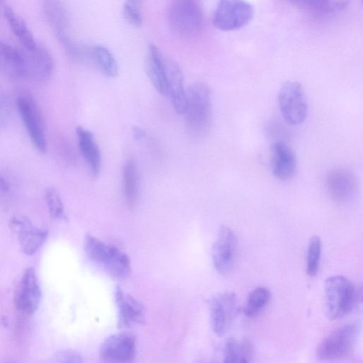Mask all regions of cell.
I'll use <instances>...</instances> for the list:
<instances>
[{"label": "cell", "instance_id": "cell-14", "mask_svg": "<svg viewBox=\"0 0 363 363\" xmlns=\"http://www.w3.org/2000/svg\"><path fill=\"white\" fill-rule=\"evenodd\" d=\"M23 50L24 80L41 82L48 79L54 67V62L50 52L38 44L33 50Z\"/></svg>", "mask_w": 363, "mask_h": 363}, {"label": "cell", "instance_id": "cell-29", "mask_svg": "<svg viewBox=\"0 0 363 363\" xmlns=\"http://www.w3.org/2000/svg\"><path fill=\"white\" fill-rule=\"evenodd\" d=\"M321 248L320 238L318 235L311 237L308 242L306 258V273L310 277H315L318 272Z\"/></svg>", "mask_w": 363, "mask_h": 363}, {"label": "cell", "instance_id": "cell-31", "mask_svg": "<svg viewBox=\"0 0 363 363\" xmlns=\"http://www.w3.org/2000/svg\"><path fill=\"white\" fill-rule=\"evenodd\" d=\"M45 201L50 216L57 220H65V208L57 191L53 188H48L45 191Z\"/></svg>", "mask_w": 363, "mask_h": 363}, {"label": "cell", "instance_id": "cell-9", "mask_svg": "<svg viewBox=\"0 0 363 363\" xmlns=\"http://www.w3.org/2000/svg\"><path fill=\"white\" fill-rule=\"evenodd\" d=\"M238 313V299L233 291L216 295L210 303V318L214 333L221 337L231 328Z\"/></svg>", "mask_w": 363, "mask_h": 363}, {"label": "cell", "instance_id": "cell-13", "mask_svg": "<svg viewBox=\"0 0 363 363\" xmlns=\"http://www.w3.org/2000/svg\"><path fill=\"white\" fill-rule=\"evenodd\" d=\"M42 293L33 268L24 272L16 296L15 304L18 310L26 315H32L39 307Z\"/></svg>", "mask_w": 363, "mask_h": 363}, {"label": "cell", "instance_id": "cell-11", "mask_svg": "<svg viewBox=\"0 0 363 363\" xmlns=\"http://www.w3.org/2000/svg\"><path fill=\"white\" fill-rule=\"evenodd\" d=\"M9 227L16 235L21 249L27 255H34L43 245L48 235L46 229L35 226L23 216L12 217Z\"/></svg>", "mask_w": 363, "mask_h": 363}, {"label": "cell", "instance_id": "cell-33", "mask_svg": "<svg viewBox=\"0 0 363 363\" xmlns=\"http://www.w3.org/2000/svg\"><path fill=\"white\" fill-rule=\"evenodd\" d=\"M123 16L125 20L135 27L141 26L143 18L138 4L125 1L123 7Z\"/></svg>", "mask_w": 363, "mask_h": 363}, {"label": "cell", "instance_id": "cell-28", "mask_svg": "<svg viewBox=\"0 0 363 363\" xmlns=\"http://www.w3.org/2000/svg\"><path fill=\"white\" fill-rule=\"evenodd\" d=\"M67 56L76 62H84L91 60L90 48H86L69 38L67 33L56 34Z\"/></svg>", "mask_w": 363, "mask_h": 363}, {"label": "cell", "instance_id": "cell-4", "mask_svg": "<svg viewBox=\"0 0 363 363\" xmlns=\"http://www.w3.org/2000/svg\"><path fill=\"white\" fill-rule=\"evenodd\" d=\"M203 16L194 0H174L167 12V24L171 33L182 39L197 35L201 29Z\"/></svg>", "mask_w": 363, "mask_h": 363}, {"label": "cell", "instance_id": "cell-15", "mask_svg": "<svg viewBox=\"0 0 363 363\" xmlns=\"http://www.w3.org/2000/svg\"><path fill=\"white\" fill-rule=\"evenodd\" d=\"M114 297L118 311L119 328H130L144 323L145 308L138 300L119 286L116 288Z\"/></svg>", "mask_w": 363, "mask_h": 363}, {"label": "cell", "instance_id": "cell-6", "mask_svg": "<svg viewBox=\"0 0 363 363\" xmlns=\"http://www.w3.org/2000/svg\"><path fill=\"white\" fill-rule=\"evenodd\" d=\"M253 16V6L245 0H219L212 23L220 30L233 31L245 27Z\"/></svg>", "mask_w": 363, "mask_h": 363}, {"label": "cell", "instance_id": "cell-2", "mask_svg": "<svg viewBox=\"0 0 363 363\" xmlns=\"http://www.w3.org/2000/svg\"><path fill=\"white\" fill-rule=\"evenodd\" d=\"M84 248L87 257L101 265L112 278L124 280L130 275V258L118 247L89 234L85 237Z\"/></svg>", "mask_w": 363, "mask_h": 363}, {"label": "cell", "instance_id": "cell-10", "mask_svg": "<svg viewBox=\"0 0 363 363\" xmlns=\"http://www.w3.org/2000/svg\"><path fill=\"white\" fill-rule=\"evenodd\" d=\"M137 354L136 338L128 333L108 336L101 345L100 359L106 362H130Z\"/></svg>", "mask_w": 363, "mask_h": 363}, {"label": "cell", "instance_id": "cell-30", "mask_svg": "<svg viewBox=\"0 0 363 363\" xmlns=\"http://www.w3.org/2000/svg\"><path fill=\"white\" fill-rule=\"evenodd\" d=\"M16 182L11 172L0 170V205L9 204L16 196Z\"/></svg>", "mask_w": 363, "mask_h": 363}, {"label": "cell", "instance_id": "cell-8", "mask_svg": "<svg viewBox=\"0 0 363 363\" xmlns=\"http://www.w3.org/2000/svg\"><path fill=\"white\" fill-rule=\"evenodd\" d=\"M16 106L33 145L38 151L45 153L47 150L45 123L36 101L30 94H21L17 99Z\"/></svg>", "mask_w": 363, "mask_h": 363}, {"label": "cell", "instance_id": "cell-7", "mask_svg": "<svg viewBox=\"0 0 363 363\" xmlns=\"http://www.w3.org/2000/svg\"><path fill=\"white\" fill-rule=\"evenodd\" d=\"M279 108L284 120L291 125L302 123L307 115V102L302 85L296 81L284 83L279 92Z\"/></svg>", "mask_w": 363, "mask_h": 363}, {"label": "cell", "instance_id": "cell-20", "mask_svg": "<svg viewBox=\"0 0 363 363\" xmlns=\"http://www.w3.org/2000/svg\"><path fill=\"white\" fill-rule=\"evenodd\" d=\"M164 58L155 45H149L146 57V72L152 85L162 95L167 94Z\"/></svg>", "mask_w": 363, "mask_h": 363}, {"label": "cell", "instance_id": "cell-22", "mask_svg": "<svg viewBox=\"0 0 363 363\" xmlns=\"http://www.w3.org/2000/svg\"><path fill=\"white\" fill-rule=\"evenodd\" d=\"M255 356L254 345L247 339L230 337L223 348L224 362H249Z\"/></svg>", "mask_w": 363, "mask_h": 363}, {"label": "cell", "instance_id": "cell-26", "mask_svg": "<svg viewBox=\"0 0 363 363\" xmlns=\"http://www.w3.org/2000/svg\"><path fill=\"white\" fill-rule=\"evenodd\" d=\"M91 59L108 77H115L118 74V66L112 52L105 46L97 45L90 48Z\"/></svg>", "mask_w": 363, "mask_h": 363}, {"label": "cell", "instance_id": "cell-23", "mask_svg": "<svg viewBox=\"0 0 363 363\" xmlns=\"http://www.w3.org/2000/svg\"><path fill=\"white\" fill-rule=\"evenodd\" d=\"M3 14L11 30L18 38L23 48L26 50L35 48L38 43L23 19L16 14L12 8L7 6L4 7Z\"/></svg>", "mask_w": 363, "mask_h": 363}, {"label": "cell", "instance_id": "cell-19", "mask_svg": "<svg viewBox=\"0 0 363 363\" xmlns=\"http://www.w3.org/2000/svg\"><path fill=\"white\" fill-rule=\"evenodd\" d=\"M0 76L13 79H23L24 55L23 49L0 40Z\"/></svg>", "mask_w": 363, "mask_h": 363}, {"label": "cell", "instance_id": "cell-3", "mask_svg": "<svg viewBox=\"0 0 363 363\" xmlns=\"http://www.w3.org/2000/svg\"><path fill=\"white\" fill-rule=\"evenodd\" d=\"M361 288L343 276H332L325 281L326 317L336 320L348 314L361 300Z\"/></svg>", "mask_w": 363, "mask_h": 363}, {"label": "cell", "instance_id": "cell-21", "mask_svg": "<svg viewBox=\"0 0 363 363\" xmlns=\"http://www.w3.org/2000/svg\"><path fill=\"white\" fill-rule=\"evenodd\" d=\"M79 150L89 165L91 174L96 177L101 170V157L91 132L82 127L76 129Z\"/></svg>", "mask_w": 363, "mask_h": 363}, {"label": "cell", "instance_id": "cell-34", "mask_svg": "<svg viewBox=\"0 0 363 363\" xmlns=\"http://www.w3.org/2000/svg\"><path fill=\"white\" fill-rule=\"evenodd\" d=\"M299 7L313 11H322L326 9L330 0H289Z\"/></svg>", "mask_w": 363, "mask_h": 363}, {"label": "cell", "instance_id": "cell-5", "mask_svg": "<svg viewBox=\"0 0 363 363\" xmlns=\"http://www.w3.org/2000/svg\"><path fill=\"white\" fill-rule=\"evenodd\" d=\"M359 334V329L356 324L350 323L336 328L317 346V359L333 361L349 357L355 348Z\"/></svg>", "mask_w": 363, "mask_h": 363}, {"label": "cell", "instance_id": "cell-35", "mask_svg": "<svg viewBox=\"0 0 363 363\" xmlns=\"http://www.w3.org/2000/svg\"><path fill=\"white\" fill-rule=\"evenodd\" d=\"M55 362H82V356L77 352L73 350H63L59 351L53 356Z\"/></svg>", "mask_w": 363, "mask_h": 363}, {"label": "cell", "instance_id": "cell-17", "mask_svg": "<svg viewBox=\"0 0 363 363\" xmlns=\"http://www.w3.org/2000/svg\"><path fill=\"white\" fill-rule=\"evenodd\" d=\"M270 167L274 176L283 182L294 175L296 160L292 149L284 141L274 142L270 150Z\"/></svg>", "mask_w": 363, "mask_h": 363}, {"label": "cell", "instance_id": "cell-1", "mask_svg": "<svg viewBox=\"0 0 363 363\" xmlns=\"http://www.w3.org/2000/svg\"><path fill=\"white\" fill-rule=\"evenodd\" d=\"M186 92V106L184 115L189 133L202 137L208 133L212 125L213 111L211 91L207 84L195 82Z\"/></svg>", "mask_w": 363, "mask_h": 363}, {"label": "cell", "instance_id": "cell-27", "mask_svg": "<svg viewBox=\"0 0 363 363\" xmlns=\"http://www.w3.org/2000/svg\"><path fill=\"white\" fill-rule=\"evenodd\" d=\"M271 298L269 290L263 286L253 289L247 296L243 313L247 318L259 315L267 307Z\"/></svg>", "mask_w": 363, "mask_h": 363}, {"label": "cell", "instance_id": "cell-25", "mask_svg": "<svg viewBox=\"0 0 363 363\" xmlns=\"http://www.w3.org/2000/svg\"><path fill=\"white\" fill-rule=\"evenodd\" d=\"M45 16L55 34L67 33L69 20L65 8L60 0H42Z\"/></svg>", "mask_w": 363, "mask_h": 363}, {"label": "cell", "instance_id": "cell-18", "mask_svg": "<svg viewBox=\"0 0 363 363\" xmlns=\"http://www.w3.org/2000/svg\"><path fill=\"white\" fill-rule=\"evenodd\" d=\"M167 94L177 114L184 113L186 106V92L184 86V78L179 65L171 59L164 58Z\"/></svg>", "mask_w": 363, "mask_h": 363}, {"label": "cell", "instance_id": "cell-32", "mask_svg": "<svg viewBox=\"0 0 363 363\" xmlns=\"http://www.w3.org/2000/svg\"><path fill=\"white\" fill-rule=\"evenodd\" d=\"M12 113V103L8 93L0 87V128L9 123Z\"/></svg>", "mask_w": 363, "mask_h": 363}, {"label": "cell", "instance_id": "cell-12", "mask_svg": "<svg viewBox=\"0 0 363 363\" xmlns=\"http://www.w3.org/2000/svg\"><path fill=\"white\" fill-rule=\"evenodd\" d=\"M237 238L231 228L223 225L212 248V262L215 269L221 274L233 268L237 252Z\"/></svg>", "mask_w": 363, "mask_h": 363}, {"label": "cell", "instance_id": "cell-16", "mask_svg": "<svg viewBox=\"0 0 363 363\" xmlns=\"http://www.w3.org/2000/svg\"><path fill=\"white\" fill-rule=\"evenodd\" d=\"M326 186L334 201L346 203L355 196L357 182L354 175L350 170L337 168L328 173Z\"/></svg>", "mask_w": 363, "mask_h": 363}, {"label": "cell", "instance_id": "cell-36", "mask_svg": "<svg viewBox=\"0 0 363 363\" xmlns=\"http://www.w3.org/2000/svg\"><path fill=\"white\" fill-rule=\"evenodd\" d=\"M134 138L137 140H140L145 137V132L140 127H135L133 128Z\"/></svg>", "mask_w": 363, "mask_h": 363}, {"label": "cell", "instance_id": "cell-24", "mask_svg": "<svg viewBox=\"0 0 363 363\" xmlns=\"http://www.w3.org/2000/svg\"><path fill=\"white\" fill-rule=\"evenodd\" d=\"M123 193L127 206L134 207L138 199V174L133 158L127 160L123 169Z\"/></svg>", "mask_w": 363, "mask_h": 363}, {"label": "cell", "instance_id": "cell-38", "mask_svg": "<svg viewBox=\"0 0 363 363\" xmlns=\"http://www.w3.org/2000/svg\"><path fill=\"white\" fill-rule=\"evenodd\" d=\"M126 1H130V2L135 3V4H138V0H126Z\"/></svg>", "mask_w": 363, "mask_h": 363}, {"label": "cell", "instance_id": "cell-37", "mask_svg": "<svg viewBox=\"0 0 363 363\" xmlns=\"http://www.w3.org/2000/svg\"><path fill=\"white\" fill-rule=\"evenodd\" d=\"M5 0H0V14L3 13L4 9L6 6L5 4Z\"/></svg>", "mask_w": 363, "mask_h": 363}]
</instances>
